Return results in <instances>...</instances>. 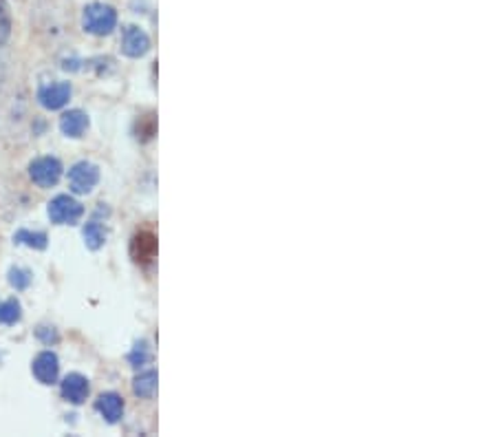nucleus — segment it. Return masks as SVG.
Returning <instances> with one entry per match:
<instances>
[{
    "label": "nucleus",
    "mask_w": 496,
    "mask_h": 437,
    "mask_svg": "<svg viewBox=\"0 0 496 437\" xmlns=\"http://www.w3.org/2000/svg\"><path fill=\"white\" fill-rule=\"evenodd\" d=\"M38 336L47 342V344H51V342H58V334H55V330L53 327H40L38 330Z\"/></svg>",
    "instance_id": "nucleus-19"
},
{
    "label": "nucleus",
    "mask_w": 496,
    "mask_h": 437,
    "mask_svg": "<svg viewBox=\"0 0 496 437\" xmlns=\"http://www.w3.org/2000/svg\"><path fill=\"white\" fill-rule=\"evenodd\" d=\"M62 395L73 404H82L88 397V382L80 373H71L62 382Z\"/></svg>",
    "instance_id": "nucleus-8"
},
{
    "label": "nucleus",
    "mask_w": 496,
    "mask_h": 437,
    "mask_svg": "<svg viewBox=\"0 0 496 437\" xmlns=\"http://www.w3.org/2000/svg\"><path fill=\"white\" fill-rule=\"evenodd\" d=\"M9 281L16 289H27L29 283H31V274L27 269H11V274H9Z\"/></svg>",
    "instance_id": "nucleus-16"
},
{
    "label": "nucleus",
    "mask_w": 496,
    "mask_h": 437,
    "mask_svg": "<svg viewBox=\"0 0 496 437\" xmlns=\"http://www.w3.org/2000/svg\"><path fill=\"white\" fill-rule=\"evenodd\" d=\"M9 29H11V23H9V13H7V7L5 3L0 0V45H3L7 38H9Z\"/></svg>",
    "instance_id": "nucleus-17"
},
{
    "label": "nucleus",
    "mask_w": 496,
    "mask_h": 437,
    "mask_svg": "<svg viewBox=\"0 0 496 437\" xmlns=\"http://www.w3.org/2000/svg\"><path fill=\"white\" fill-rule=\"evenodd\" d=\"M133 257L137 263H150L157 254V239L153 232H139L133 239Z\"/></svg>",
    "instance_id": "nucleus-9"
},
{
    "label": "nucleus",
    "mask_w": 496,
    "mask_h": 437,
    "mask_svg": "<svg viewBox=\"0 0 496 437\" xmlns=\"http://www.w3.org/2000/svg\"><path fill=\"white\" fill-rule=\"evenodd\" d=\"M84 208L80 202H76L73 197L69 194H60L55 197L53 202L49 204V216L53 223H60V226H73L80 221Z\"/></svg>",
    "instance_id": "nucleus-2"
},
{
    "label": "nucleus",
    "mask_w": 496,
    "mask_h": 437,
    "mask_svg": "<svg viewBox=\"0 0 496 437\" xmlns=\"http://www.w3.org/2000/svg\"><path fill=\"white\" fill-rule=\"evenodd\" d=\"M58 371H60L58 356L51 351H42L33 360V375L38 378V382H42V385H53V382L58 380Z\"/></svg>",
    "instance_id": "nucleus-7"
},
{
    "label": "nucleus",
    "mask_w": 496,
    "mask_h": 437,
    "mask_svg": "<svg viewBox=\"0 0 496 437\" xmlns=\"http://www.w3.org/2000/svg\"><path fill=\"white\" fill-rule=\"evenodd\" d=\"M60 129L69 137H82L88 129V117L82 111H69L60 120Z\"/></svg>",
    "instance_id": "nucleus-11"
},
{
    "label": "nucleus",
    "mask_w": 496,
    "mask_h": 437,
    "mask_svg": "<svg viewBox=\"0 0 496 437\" xmlns=\"http://www.w3.org/2000/svg\"><path fill=\"white\" fill-rule=\"evenodd\" d=\"M71 98V84L69 82H55V84H49V86H42L40 93H38V100L45 108L49 111H58L62 108Z\"/></svg>",
    "instance_id": "nucleus-6"
},
{
    "label": "nucleus",
    "mask_w": 496,
    "mask_h": 437,
    "mask_svg": "<svg viewBox=\"0 0 496 437\" xmlns=\"http://www.w3.org/2000/svg\"><path fill=\"white\" fill-rule=\"evenodd\" d=\"M150 49V38L139 27H126L122 35V51L131 58H139Z\"/></svg>",
    "instance_id": "nucleus-5"
},
{
    "label": "nucleus",
    "mask_w": 496,
    "mask_h": 437,
    "mask_svg": "<svg viewBox=\"0 0 496 437\" xmlns=\"http://www.w3.org/2000/svg\"><path fill=\"white\" fill-rule=\"evenodd\" d=\"M16 243L29 245L33 250H45L47 247V234L42 232H29V230H20L16 234Z\"/></svg>",
    "instance_id": "nucleus-15"
},
{
    "label": "nucleus",
    "mask_w": 496,
    "mask_h": 437,
    "mask_svg": "<svg viewBox=\"0 0 496 437\" xmlns=\"http://www.w3.org/2000/svg\"><path fill=\"white\" fill-rule=\"evenodd\" d=\"M82 25L88 33L93 35H106L115 29L117 25V11L108 5H102V3H93L84 9V16H82Z\"/></svg>",
    "instance_id": "nucleus-1"
},
{
    "label": "nucleus",
    "mask_w": 496,
    "mask_h": 437,
    "mask_svg": "<svg viewBox=\"0 0 496 437\" xmlns=\"http://www.w3.org/2000/svg\"><path fill=\"white\" fill-rule=\"evenodd\" d=\"M84 241L90 250H100L106 241V230L100 223H86L84 226Z\"/></svg>",
    "instance_id": "nucleus-13"
},
{
    "label": "nucleus",
    "mask_w": 496,
    "mask_h": 437,
    "mask_svg": "<svg viewBox=\"0 0 496 437\" xmlns=\"http://www.w3.org/2000/svg\"><path fill=\"white\" fill-rule=\"evenodd\" d=\"M20 303L16 298L0 301V325H16L20 320Z\"/></svg>",
    "instance_id": "nucleus-12"
},
{
    "label": "nucleus",
    "mask_w": 496,
    "mask_h": 437,
    "mask_svg": "<svg viewBox=\"0 0 496 437\" xmlns=\"http://www.w3.org/2000/svg\"><path fill=\"white\" fill-rule=\"evenodd\" d=\"M98 181H100V170L98 166H93V163H88V161H80L69 170V186L78 194L90 192L98 186Z\"/></svg>",
    "instance_id": "nucleus-3"
},
{
    "label": "nucleus",
    "mask_w": 496,
    "mask_h": 437,
    "mask_svg": "<svg viewBox=\"0 0 496 437\" xmlns=\"http://www.w3.org/2000/svg\"><path fill=\"white\" fill-rule=\"evenodd\" d=\"M95 409L102 413V417L106 422L115 424L122 417V413H124V400L117 393H104L95 402Z\"/></svg>",
    "instance_id": "nucleus-10"
},
{
    "label": "nucleus",
    "mask_w": 496,
    "mask_h": 437,
    "mask_svg": "<svg viewBox=\"0 0 496 437\" xmlns=\"http://www.w3.org/2000/svg\"><path fill=\"white\" fill-rule=\"evenodd\" d=\"M150 360V354H148V347H146V344L141 342V344H137V347L133 349V354H131V362H133V367H143L146 362Z\"/></svg>",
    "instance_id": "nucleus-18"
},
{
    "label": "nucleus",
    "mask_w": 496,
    "mask_h": 437,
    "mask_svg": "<svg viewBox=\"0 0 496 437\" xmlns=\"http://www.w3.org/2000/svg\"><path fill=\"white\" fill-rule=\"evenodd\" d=\"M29 175L40 188H51L58 184L62 175V163L55 157H40L29 166Z\"/></svg>",
    "instance_id": "nucleus-4"
},
{
    "label": "nucleus",
    "mask_w": 496,
    "mask_h": 437,
    "mask_svg": "<svg viewBox=\"0 0 496 437\" xmlns=\"http://www.w3.org/2000/svg\"><path fill=\"white\" fill-rule=\"evenodd\" d=\"M157 389V373L155 371H146L135 380V393L139 397H150Z\"/></svg>",
    "instance_id": "nucleus-14"
}]
</instances>
